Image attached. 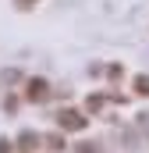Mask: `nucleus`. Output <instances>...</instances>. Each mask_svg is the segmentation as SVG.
<instances>
[{"label":"nucleus","instance_id":"423d86ee","mask_svg":"<svg viewBox=\"0 0 149 153\" xmlns=\"http://www.w3.org/2000/svg\"><path fill=\"white\" fill-rule=\"evenodd\" d=\"M0 153H14V143L11 139H0Z\"/></svg>","mask_w":149,"mask_h":153},{"label":"nucleus","instance_id":"0eeeda50","mask_svg":"<svg viewBox=\"0 0 149 153\" xmlns=\"http://www.w3.org/2000/svg\"><path fill=\"white\" fill-rule=\"evenodd\" d=\"M78 153H100V150H96V146H89V143H82V146H78Z\"/></svg>","mask_w":149,"mask_h":153},{"label":"nucleus","instance_id":"6e6552de","mask_svg":"<svg viewBox=\"0 0 149 153\" xmlns=\"http://www.w3.org/2000/svg\"><path fill=\"white\" fill-rule=\"evenodd\" d=\"M14 4H18V7H36L39 0H14Z\"/></svg>","mask_w":149,"mask_h":153},{"label":"nucleus","instance_id":"20e7f679","mask_svg":"<svg viewBox=\"0 0 149 153\" xmlns=\"http://www.w3.org/2000/svg\"><path fill=\"white\" fill-rule=\"evenodd\" d=\"M135 93H139V96H149V75H139V78H135Z\"/></svg>","mask_w":149,"mask_h":153},{"label":"nucleus","instance_id":"7ed1b4c3","mask_svg":"<svg viewBox=\"0 0 149 153\" xmlns=\"http://www.w3.org/2000/svg\"><path fill=\"white\" fill-rule=\"evenodd\" d=\"M18 146L25 153H32V146H39V135H32V132H21V139H18Z\"/></svg>","mask_w":149,"mask_h":153},{"label":"nucleus","instance_id":"39448f33","mask_svg":"<svg viewBox=\"0 0 149 153\" xmlns=\"http://www.w3.org/2000/svg\"><path fill=\"white\" fill-rule=\"evenodd\" d=\"M85 107H89V111H100V107H103V96H89Z\"/></svg>","mask_w":149,"mask_h":153},{"label":"nucleus","instance_id":"f03ea898","mask_svg":"<svg viewBox=\"0 0 149 153\" xmlns=\"http://www.w3.org/2000/svg\"><path fill=\"white\" fill-rule=\"evenodd\" d=\"M57 125H60L64 132H82V128H85V117L78 114V111H60Z\"/></svg>","mask_w":149,"mask_h":153},{"label":"nucleus","instance_id":"f257e3e1","mask_svg":"<svg viewBox=\"0 0 149 153\" xmlns=\"http://www.w3.org/2000/svg\"><path fill=\"white\" fill-rule=\"evenodd\" d=\"M46 96H50L46 78H29V85H25V100H29V103H39V100H46Z\"/></svg>","mask_w":149,"mask_h":153}]
</instances>
